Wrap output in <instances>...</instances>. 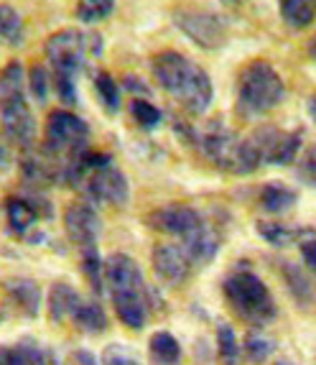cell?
<instances>
[{
  "label": "cell",
  "mask_w": 316,
  "mask_h": 365,
  "mask_svg": "<svg viewBox=\"0 0 316 365\" xmlns=\"http://www.w3.org/2000/svg\"><path fill=\"white\" fill-rule=\"evenodd\" d=\"M177 133L186 138V143L196 148L209 164L217 166L225 174H253L258 169V161L250 156L248 146L243 138H237L227 125L212 123L207 128H194L189 123H177Z\"/></svg>",
  "instance_id": "2"
},
{
  "label": "cell",
  "mask_w": 316,
  "mask_h": 365,
  "mask_svg": "<svg viewBox=\"0 0 316 365\" xmlns=\"http://www.w3.org/2000/svg\"><path fill=\"white\" fill-rule=\"evenodd\" d=\"M8 230L16 235H31V230L38 225V220H46L54 215V207L43 197H8L3 202Z\"/></svg>",
  "instance_id": "11"
},
{
  "label": "cell",
  "mask_w": 316,
  "mask_h": 365,
  "mask_svg": "<svg viewBox=\"0 0 316 365\" xmlns=\"http://www.w3.org/2000/svg\"><path fill=\"white\" fill-rule=\"evenodd\" d=\"M174 24L184 36L191 38L204 51L222 49L227 43V36H230L227 21L207 8H179V11H174Z\"/></svg>",
  "instance_id": "9"
},
{
  "label": "cell",
  "mask_w": 316,
  "mask_h": 365,
  "mask_svg": "<svg viewBox=\"0 0 316 365\" xmlns=\"http://www.w3.org/2000/svg\"><path fill=\"white\" fill-rule=\"evenodd\" d=\"M181 248L186 250V256H189V261H191V266L204 268L207 263H212L214 258H217L219 235L207 225V222H204V225H201L196 232L181 237Z\"/></svg>",
  "instance_id": "18"
},
{
  "label": "cell",
  "mask_w": 316,
  "mask_h": 365,
  "mask_svg": "<svg viewBox=\"0 0 316 365\" xmlns=\"http://www.w3.org/2000/svg\"><path fill=\"white\" fill-rule=\"evenodd\" d=\"M79 250H82V271H85L87 284H90L95 294H102V289H105V263L100 261L98 245H87V248H79Z\"/></svg>",
  "instance_id": "30"
},
{
  "label": "cell",
  "mask_w": 316,
  "mask_h": 365,
  "mask_svg": "<svg viewBox=\"0 0 316 365\" xmlns=\"http://www.w3.org/2000/svg\"><path fill=\"white\" fill-rule=\"evenodd\" d=\"M306 110H309V115H311V120L316 123V92L309 98V103H306Z\"/></svg>",
  "instance_id": "42"
},
{
  "label": "cell",
  "mask_w": 316,
  "mask_h": 365,
  "mask_svg": "<svg viewBox=\"0 0 316 365\" xmlns=\"http://www.w3.org/2000/svg\"><path fill=\"white\" fill-rule=\"evenodd\" d=\"M130 115H133V120L138 123L143 130H153L161 125V120H164V113L156 108L153 103H148L146 98H133L130 100Z\"/></svg>",
  "instance_id": "32"
},
{
  "label": "cell",
  "mask_w": 316,
  "mask_h": 365,
  "mask_svg": "<svg viewBox=\"0 0 316 365\" xmlns=\"http://www.w3.org/2000/svg\"><path fill=\"white\" fill-rule=\"evenodd\" d=\"M151 261L156 274L161 281H166L169 287H181L184 281L191 276V261H189L186 250L181 248V243H161L153 248Z\"/></svg>",
  "instance_id": "15"
},
{
  "label": "cell",
  "mask_w": 316,
  "mask_h": 365,
  "mask_svg": "<svg viewBox=\"0 0 316 365\" xmlns=\"http://www.w3.org/2000/svg\"><path fill=\"white\" fill-rule=\"evenodd\" d=\"M240 355H243V345L237 340L235 329L227 322L217 327V358L219 365H240Z\"/></svg>",
  "instance_id": "29"
},
{
  "label": "cell",
  "mask_w": 316,
  "mask_h": 365,
  "mask_svg": "<svg viewBox=\"0 0 316 365\" xmlns=\"http://www.w3.org/2000/svg\"><path fill=\"white\" fill-rule=\"evenodd\" d=\"M67 365H98V360H95L92 353H87V350H74V353L69 355Z\"/></svg>",
  "instance_id": "40"
},
{
  "label": "cell",
  "mask_w": 316,
  "mask_h": 365,
  "mask_svg": "<svg viewBox=\"0 0 316 365\" xmlns=\"http://www.w3.org/2000/svg\"><path fill=\"white\" fill-rule=\"evenodd\" d=\"M102 365H143V363H140L138 355H135L128 345H122V342H112V345L105 347Z\"/></svg>",
  "instance_id": "37"
},
{
  "label": "cell",
  "mask_w": 316,
  "mask_h": 365,
  "mask_svg": "<svg viewBox=\"0 0 316 365\" xmlns=\"http://www.w3.org/2000/svg\"><path fill=\"white\" fill-rule=\"evenodd\" d=\"M151 72L156 85L177 100L179 108L186 110L189 115H204L209 110L214 98L212 79L186 54L174 49L158 51L151 59Z\"/></svg>",
  "instance_id": "1"
},
{
  "label": "cell",
  "mask_w": 316,
  "mask_h": 365,
  "mask_svg": "<svg viewBox=\"0 0 316 365\" xmlns=\"http://www.w3.org/2000/svg\"><path fill=\"white\" fill-rule=\"evenodd\" d=\"M275 365H296V363H291V360H278Z\"/></svg>",
  "instance_id": "45"
},
{
  "label": "cell",
  "mask_w": 316,
  "mask_h": 365,
  "mask_svg": "<svg viewBox=\"0 0 316 365\" xmlns=\"http://www.w3.org/2000/svg\"><path fill=\"white\" fill-rule=\"evenodd\" d=\"M245 146L250 156L258 161V166H288L291 161H296L301 151V133L275 128V125H258L245 138Z\"/></svg>",
  "instance_id": "7"
},
{
  "label": "cell",
  "mask_w": 316,
  "mask_h": 365,
  "mask_svg": "<svg viewBox=\"0 0 316 365\" xmlns=\"http://www.w3.org/2000/svg\"><path fill=\"white\" fill-rule=\"evenodd\" d=\"M82 302H85V299L79 297L77 289L69 287V284H64V281H59V284H54L51 292H49V304H46L49 307V317L56 324L69 322Z\"/></svg>",
  "instance_id": "20"
},
{
  "label": "cell",
  "mask_w": 316,
  "mask_h": 365,
  "mask_svg": "<svg viewBox=\"0 0 316 365\" xmlns=\"http://www.w3.org/2000/svg\"><path fill=\"white\" fill-rule=\"evenodd\" d=\"M105 284H107L110 297H115V294H151L140 266L135 263V258L125 256V253H112L105 261Z\"/></svg>",
  "instance_id": "12"
},
{
  "label": "cell",
  "mask_w": 316,
  "mask_h": 365,
  "mask_svg": "<svg viewBox=\"0 0 316 365\" xmlns=\"http://www.w3.org/2000/svg\"><path fill=\"white\" fill-rule=\"evenodd\" d=\"M298 202V192L286 184L280 182H270L260 189V195H258V205H260L265 212L270 215H283L293 207Z\"/></svg>",
  "instance_id": "22"
},
{
  "label": "cell",
  "mask_w": 316,
  "mask_h": 365,
  "mask_svg": "<svg viewBox=\"0 0 316 365\" xmlns=\"http://www.w3.org/2000/svg\"><path fill=\"white\" fill-rule=\"evenodd\" d=\"M148 225L158 232H166V235L186 237L199 230L204 225V220L189 205H166V207H158L148 215Z\"/></svg>",
  "instance_id": "13"
},
{
  "label": "cell",
  "mask_w": 316,
  "mask_h": 365,
  "mask_svg": "<svg viewBox=\"0 0 316 365\" xmlns=\"http://www.w3.org/2000/svg\"><path fill=\"white\" fill-rule=\"evenodd\" d=\"M0 125L8 140L31 148L36 135V120L28 105V82L19 59H11L0 69Z\"/></svg>",
  "instance_id": "4"
},
{
  "label": "cell",
  "mask_w": 316,
  "mask_h": 365,
  "mask_svg": "<svg viewBox=\"0 0 316 365\" xmlns=\"http://www.w3.org/2000/svg\"><path fill=\"white\" fill-rule=\"evenodd\" d=\"M258 232L273 248H286V245H296V243L301 245V240L314 235V230H309V227H291V225H283V222H268V220L258 222Z\"/></svg>",
  "instance_id": "23"
},
{
  "label": "cell",
  "mask_w": 316,
  "mask_h": 365,
  "mask_svg": "<svg viewBox=\"0 0 316 365\" xmlns=\"http://www.w3.org/2000/svg\"><path fill=\"white\" fill-rule=\"evenodd\" d=\"M286 98V82L278 69L265 59L248 61L237 72L235 113L243 120H258L275 110Z\"/></svg>",
  "instance_id": "3"
},
{
  "label": "cell",
  "mask_w": 316,
  "mask_h": 365,
  "mask_svg": "<svg viewBox=\"0 0 316 365\" xmlns=\"http://www.w3.org/2000/svg\"><path fill=\"white\" fill-rule=\"evenodd\" d=\"M0 365H49V358L36 340L0 345Z\"/></svg>",
  "instance_id": "21"
},
{
  "label": "cell",
  "mask_w": 316,
  "mask_h": 365,
  "mask_svg": "<svg viewBox=\"0 0 316 365\" xmlns=\"http://www.w3.org/2000/svg\"><path fill=\"white\" fill-rule=\"evenodd\" d=\"M92 85L98 90L102 108L107 110L110 115H115L117 110H120V85H117V79L110 72H105V69H98V72L92 74Z\"/></svg>",
  "instance_id": "28"
},
{
  "label": "cell",
  "mask_w": 316,
  "mask_h": 365,
  "mask_svg": "<svg viewBox=\"0 0 316 365\" xmlns=\"http://www.w3.org/2000/svg\"><path fill=\"white\" fill-rule=\"evenodd\" d=\"M112 299V309L128 329H143L151 314V299L153 294H115Z\"/></svg>",
  "instance_id": "17"
},
{
  "label": "cell",
  "mask_w": 316,
  "mask_h": 365,
  "mask_svg": "<svg viewBox=\"0 0 316 365\" xmlns=\"http://www.w3.org/2000/svg\"><path fill=\"white\" fill-rule=\"evenodd\" d=\"M72 322L77 329H82L85 335H102L107 329V314L98 302H82L74 312Z\"/></svg>",
  "instance_id": "25"
},
{
  "label": "cell",
  "mask_w": 316,
  "mask_h": 365,
  "mask_svg": "<svg viewBox=\"0 0 316 365\" xmlns=\"http://www.w3.org/2000/svg\"><path fill=\"white\" fill-rule=\"evenodd\" d=\"M122 87L128 92H133V98H146L148 95V85L140 77H135V74H128V77L122 79Z\"/></svg>",
  "instance_id": "39"
},
{
  "label": "cell",
  "mask_w": 316,
  "mask_h": 365,
  "mask_svg": "<svg viewBox=\"0 0 316 365\" xmlns=\"http://www.w3.org/2000/svg\"><path fill=\"white\" fill-rule=\"evenodd\" d=\"M64 227H67L69 240L77 243L79 248L98 245V237H100V232H102L100 215L90 202H72V205L64 210Z\"/></svg>",
  "instance_id": "14"
},
{
  "label": "cell",
  "mask_w": 316,
  "mask_h": 365,
  "mask_svg": "<svg viewBox=\"0 0 316 365\" xmlns=\"http://www.w3.org/2000/svg\"><path fill=\"white\" fill-rule=\"evenodd\" d=\"M280 19L291 31H304L316 21V0H280Z\"/></svg>",
  "instance_id": "24"
},
{
  "label": "cell",
  "mask_w": 316,
  "mask_h": 365,
  "mask_svg": "<svg viewBox=\"0 0 316 365\" xmlns=\"http://www.w3.org/2000/svg\"><path fill=\"white\" fill-rule=\"evenodd\" d=\"M21 177L31 189L49 187L54 182H61V164L54 161L43 148H23L21 156Z\"/></svg>",
  "instance_id": "16"
},
{
  "label": "cell",
  "mask_w": 316,
  "mask_h": 365,
  "mask_svg": "<svg viewBox=\"0 0 316 365\" xmlns=\"http://www.w3.org/2000/svg\"><path fill=\"white\" fill-rule=\"evenodd\" d=\"M43 54L51 64V79H67L77 82V74L90 54L87 34L77 29H61L43 41Z\"/></svg>",
  "instance_id": "8"
},
{
  "label": "cell",
  "mask_w": 316,
  "mask_h": 365,
  "mask_svg": "<svg viewBox=\"0 0 316 365\" xmlns=\"http://www.w3.org/2000/svg\"><path fill=\"white\" fill-rule=\"evenodd\" d=\"M298 250H301V258H304L306 268L316 274V232H314V235L306 237V240H301Z\"/></svg>",
  "instance_id": "38"
},
{
  "label": "cell",
  "mask_w": 316,
  "mask_h": 365,
  "mask_svg": "<svg viewBox=\"0 0 316 365\" xmlns=\"http://www.w3.org/2000/svg\"><path fill=\"white\" fill-rule=\"evenodd\" d=\"M148 355L156 365H179L181 360V345L171 332H156L148 340Z\"/></svg>",
  "instance_id": "26"
},
{
  "label": "cell",
  "mask_w": 316,
  "mask_h": 365,
  "mask_svg": "<svg viewBox=\"0 0 316 365\" xmlns=\"http://www.w3.org/2000/svg\"><path fill=\"white\" fill-rule=\"evenodd\" d=\"M8 166H11V151H8V146L0 140V174H3Z\"/></svg>",
  "instance_id": "41"
},
{
  "label": "cell",
  "mask_w": 316,
  "mask_h": 365,
  "mask_svg": "<svg viewBox=\"0 0 316 365\" xmlns=\"http://www.w3.org/2000/svg\"><path fill=\"white\" fill-rule=\"evenodd\" d=\"M112 11H115V0H77L74 19L92 26V24H100V21L110 19Z\"/></svg>",
  "instance_id": "31"
},
{
  "label": "cell",
  "mask_w": 316,
  "mask_h": 365,
  "mask_svg": "<svg viewBox=\"0 0 316 365\" xmlns=\"http://www.w3.org/2000/svg\"><path fill=\"white\" fill-rule=\"evenodd\" d=\"M82 189H85V195L90 202L107 205V207H122L130 195L128 179H125V174L112 161L92 171L90 177L85 179V184H82Z\"/></svg>",
  "instance_id": "10"
},
{
  "label": "cell",
  "mask_w": 316,
  "mask_h": 365,
  "mask_svg": "<svg viewBox=\"0 0 316 365\" xmlns=\"http://www.w3.org/2000/svg\"><path fill=\"white\" fill-rule=\"evenodd\" d=\"M243 347H245V355H248V360H250V363H256V365L265 363V360L275 353V342L268 340V337H263V335H256V332H250V335L245 337Z\"/></svg>",
  "instance_id": "35"
},
{
  "label": "cell",
  "mask_w": 316,
  "mask_h": 365,
  "mask_svg": "<svg viewBox=\"0 0 316 365\" xmlns=\"http://www.w3.org/2000/svg\"><path fill=\"white\" fill-rule=\"evenodd\" d=\"M222 3H227V6H243L245 0H222Z\"/></svg>",
  "instance_id": "44"
},
{
  "label": "cell",
  "mask_w": 316,
  "mask_h": 365,
  "mask_svg": "<svg viewBox=\"0 0 316 365\" xmlns=\"http://www.w3.org/2000/svg\"><path fill=\"white\" fill-rule=\"evenodd\" d=\"M283 276H286L288 281V289H291V294L298 299V302H311V297H314V289H311L309 279L304 276V271L296 266H291L288 261H283Z\"/></svg>",
  "instance_id": "34"
},
{
  "label": "cell",
  "mask_w": 316,
  "mask_h": 365,
  "mask_svg": "<svg viewBox=\"0 0 316 365\" xmlns=\"http://www.w3.org/2000/svg\"><path fill=\"white\" fill-rule=\"evenodd\" d=\"M293 174H296L298 182H304L306 187H314L316 189V146L306 148V151L296 158Z\"/></svg>",
  "instance_id": "36"
},
{
  "label": "cell",
  "mask_w": 316,
  "mask_h": 365,
  "mask_svg": "<svg viewBox=\"0 0 316 365\" xmlns=\"http://www.w3.org/2000/svg\"><path fill=\"white\" fill-rule=\"evenodd\" d=\"M306 54H309V59L316 61V36H311L309 43H306Z\"/></svg>",
  "instance_id": "43"
},
{
  "label": "cell",
  "mask_w": 316,
  "mask_h": 365,
  "mask_svg": "<svg viewBox=\"0 0 316 365\" xmlns=\"http://www.w3.org/2000/svg\"><path fill=\"white\" fill-rule=\"evenodd\" d=\"M90 125L72 110H54L43 125V151L61 166L90 151Z\"/></svg>",
  "instance_id": "6"
},
{
  "label": "cell",
  "mask_w": 316,
  "mask_h": 365,
  "mask_svg": "<svg viewBox=\"0 0 316 365\" xmlns=\"http://www.w3.org/2000/svg\"><path fill=\"white\" fill-rule=\"evenodd\" d=\"M6 297L11 299L13 309L19 312V314L23 317H33L38 314V309H41V287H38L36 281L31 279H11L6 281Z\"/></svg>",
  "instance_id": "19"
},
{
  "label": "cell",
  "mask_w": 316,
  "mask_h": 365,
  "mask_svg": "<svg viewBox=\"0 0 316 365\" xmlns=\"http://www.w3.org/2000/svg\"><path fill=\"white\" fill-rule=\"evenodd\" d=\"M26 82H28V95L36 103H46L49 98V90H51V74L46 67L41 64H33V67L26 72Z\"/></svg>",
  "instance_id": "33"
},
{
  "label": "cell",
  "mask_w": 316,
  "mask_h": 365,
  "mask_svg": "<svg viewBox=\"0 0 316 365\" xmlns=\"http://www.w3.org/2000/svg\"><path fill=\"white\" fill-rule=\"evenodd\" d=\"M26 38V26L21 13L8 3H0V43L21 46Z\"/></svg>",
  "instance_id": "27"
},
{
  "label": "cell",
  "mask_w": 316,
  "mask_h": 365,
  "mask_svg": "<svg viewBox=\"0 0 316 365\" xmlns=\"http://www.w3.org/2000/svg\"><path fill=\"white\" fill-rule=\"evenodd\" d=\"M225 302L232 312H235L243 322L256 324V327H265L268 322L275 319V304L273 297L268 292V287L263 284V279H258L250 271H237V274L225 279Z\"/></svg>",
  "instance_id": "5"
}]
</instances>
